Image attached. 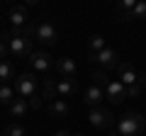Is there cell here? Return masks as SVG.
<instances>
[{
    "label": "cell",
    "instance_id": "obj_10",
    "mask_svg": "<svg viewBox=\"0 0 146 136\" xmlns=\"http://www.w3.org/2000/svg\"><path fill=\"white\" fill-rule=\"evenodd\" d=\"M102 97H105V90L98 88V85H90L88 90L83 92V102L93 110V107H102Z\"/></svg>",
    "mask_w": 146,
    "mask_h": 136
},
{
    "label": "cell",
    "instance_id": "obj_7",
    "mask_svg": "<svg viewBox=\"0 0 146 136\" xmlns=\"http://www.w3.org/2000/svg\"><path fill=\"white\" fill-rule=\"evenodd\" d=\"M36 39L42 44H56V39H58V32H56V27L51 24V22H42V24H36Z\"/></svg>",
    "mask_w": 146,
    "mask_h": 136
},
{
    "label": "cell",
    "instance_id": "obj_24",
    "mask_svg": "<svg viewBox=\"0 0 146 136\" xmlns=\"http://www.w3.org/2000/svg\"><path fill=\"white\" fill-rule=\"evenodd\" d=\"M139 92H141V85H139V83H134V85L127 88V97H136Z\"/></svg>",
    "mask_w": 146,
    "mask_h": 136
},
{
    "label": "cell",
    "instance_id": "obj_18",
    "mask_svg": "<svg viewBox=\"0 0 146 136\" xmlns=\"http://www.w3.org/2000/svg\"><path fill=\"white\" fill-rule=\"evenodd\" d=\"M42 95H44V97H46V100H51V102H54V97H56V83H54V80L51 78H44V85H42Z\"/></svg>",
    "mask_w": 146,
    "mask_h": 136
},
{
    "label": "cell",
    "instance_id": "obj_23",
    "mask_svg": "<svg viewBox=\"0 0 146 136\" xmlns=\"http://www.w3.org/2000/svg\"><path fill=\"white\" fill-rule=\"evenodd\" d=\"M44 100H46L44 95H32V97L27 100V102H29V107H32V110H42V107H44Z\"/></svg>",
    "mask_w": 146,
    "mask_h": 136
},
{
    "label": "cell",
    "instance_id": "obj_6",
    "mask_svg": "<svg viewBox=\"0 0 146 136\" xmlns=\"http://www.w3.org/2000/svg\"><path fill=\"white\" fill-rule=\"evenodd\" d=\"M105 97H107L112 105H122L127 100V85H122L119 80H110V85L105 88Z\"/></svg>",
    "mask_w": 146,
    "mask_h": 136
},
{
    "label": "cell",
    "instance_id": "obj_21",
    "mask_svg": "<svg viewBox=\"0 0 146 136\" xmlns=\"http://www.w3.org/2000/svg\"><path fill=\"white\" fill-rule=\"evenodd\" d=\"M127 20H146V0H141V3H136L134 10L129 12V17Z\"/></svg>",
    "mask_w": 146,
    "mask_h": 136
},
{
    "label": "cell",
    "instance_id": "obj_19",
    "mask_svg": "<svg viewBox=\"0 0 146 136\" xmlns=\"http://www.w3.org/2000/svg\"><path fill=\"white\" fill-rule=\"evenodd\" d=\"M12 100H15V88L0 85V105H12Z\"/></svg>",
    "mask_w": 146,
    "mask_h": 136
},
{
    "label": "cell",
    "instance_id": "obj_1",
    "mask_svg": "<svg viewBox=\"0 0 146 136\" xmlns=\"http://www.w3.org/2000/svg\"><path fill=\"white\" fill-rule=\"evenodd\" d=\"M144 129H146V119L139 112H127L117 121V136H141Z\"/></svg>",
    "mask_w": 146,
    "mask_h": 136
},
{
    "label": "cell",
    "instance_id": "obj_20",
    "mask_svg": "<svg viewBox=\"0 0 146 136\" xmlns=\"http://www.w3.org/2000/svg\"><path fill=\"white\" fill-rule=\"evenodd\" d=\"M102 49H107L105 37H102V34H93V37H90V53H100Z\"/></svg>",
    "mask_w": 146,
    "mask_h": 136
},
{
    "label": "cell",
    "instance_id": "obj_22",
    "mask_svg": "<svg viewBox=\"0 0 146 136\" xmlns=\"http://www.w3.org/2000/svg\"><path fill=\"white\" fill-rule=\"evenodd\" d=\"M3 136H25V126H20V124H10V126H5Z\"/></svg>",
    "mask_w": 146,
    "mask_h": 136
},
{
    "label": "cell",
    "instance_id": "obj_3",
    "mask_svg": "<svg viewBox=\"0 0 146 136\" xmlns=\"http://www.w3.org/2000/svg\"><path fill=\"white\" fill-rule=\"evenodd\" d=\"M15 92L20 95V97H32V95H36V78L34 73H22L15 78Z\"/></svg>",
    "mask_w": 146,
    "mask_h": 136
},
{
    "label": "cell",
    "instance_id": "obj_9",
    "mask_svg": "<svg viewBox=\"0 0 146 136\" xmlns=\"http://www.w3.org/2000/svg\"><path fill=\"white\" fill-rule=\"evenodd\" d=\"M29 63H32V68H34V71H39V73H46L49 68H51V56H49L46 51H32Z\"/></svg>",
    "mask_w": 146,
    "mask_h": 136
},
{
    "label": "cell",
    "instance_id": "obj_13",
    "mask_svg": "<svg viewBox=\"0 0 146 136\" xmlns=\"http://www.w3.org/2000/svg\"><path fill=\"white\" fill-rule=\"evenodd\" d=\"M7 17H10L12 27H27V10H25V5H15Z\"/></svg>",
    "mask_w": 146,
    "mask_h": 136
},
{
    "label": "cell",
    "instance_id": "obj_12",
    "mask_svg": "<svg viewBox=\"0 0 146 136\" xmlns=\"http://www.w3.org/2000/svg\"><path fill=\"white\" fill-rule=\"evenodd\" d=\"M56 92L61 95V97H71V95L78 92V83H76V78H61L56 83Z\"/></svg>",
    "mask_w": 146,
    "mask_h": 136
},
{
    "label": "cell",
    "instance_id": "obj_5",
    "mask_svg": "<svg viewBox=\"0 0 146 136\" xmlns=\"http://www.w3.org/2000/svg\"><path fill=\"white\" fill-rule=\"evenodd\" d=\"M10 46V53L15 58H25V56H32V39L29 37H17V39H10L7 42Z\"/></svg>",
    "mask_w": 146,
    "mask_h": 136
},
{
    "label": "cell",
    "instance_id": "obj_11",
    "mask_svg": "<svg viewBox=\"0 0 146 136\" xmlns=\"http://www.w3.org/2000/svg\"><path fill=\"white\" fill-rule=\"evenodd\" d=\"M56 71L63 75V78H76V73H78V66H76V61L73 58H56Z\"/></svg>",
    "mask_w": 146,
    "mask_h": 136
},
{
    "label": "cell",
    "instance_id": "obj_16",
    "mask_svg": "<svg viewBox=\"0 0 146 136\" xmlns=\"http://www.w3.org/2000/svg\"><path fill=\"white\" fill-rule=\"evenodd\" d=\"M17 75H15V68L10 66L7 61H0V80H3V85L7 83V80H15Z\"/></svg>",
    "mask_w": 146,
    "mask_h": 136
},
{
    "label": "cell",
    "instance_id": "obj_28",
    "mask_svg": "<svg viewBox=\"0 0 146 136\" xmlns=\"http://www.w3.org/2000/svg\"><path fill=\"white\" fill-rule=\"evenodd\" d=\"M73 136H83V134H73Z\"/></svg>",
    "mask_w": 146,
    "mask_h": 136
},
{
    "label": "cell",
    "instance_id": "obj_8",
    "mask_svg": "<svg viewBox=\"0 0 146 136\" xmlns=\"http://www.w3.org/2000/svg\"><path fill=\"white\" fill-rule=\"evenodd\" d=\"M117 73H119V83L127 85V88H129V85H134L136 80H139V73L134 71V66H131L129 61H122L119 68H117Z\"/></svg>",
    "mask_w": 146,
    "mask_h": 136
},
{
    "label": "cell",
    "instance_id": "obj_14",
    "mask_svg": "<svg viewBox=\"0 0 146 136\" xmlns=\"http://www.w3.org/2000/svg\"><path fill=\"white\" fill-rule=\"evenodd\" d=\"M29 110V102H27L25 97H15L10 105V114L12 117H25V112Z\"/></svg>",
    "mask_w": 146,
    "mask_h": 136
},
{
    "label": "cell",
    "instance_id": "obj_27",
    "mask_svg": "<svg viewBox=\"0 0 146 136\" xmlns=\"http://www.w3.org/2000/svg\"><path fill=\"white\" fill-rule=\"evenodd\" d=\"M54 136H73V134H71V131H66V129H61V131H56Z\"/></svg>",
    "mask_w": 146,
    "mask_h": 136
},
{
    "label": "cell",
    "instance_id": "obj_15",
    "mask_svg": "<svg viewBox=\"0 0 146 136\" xmlns=\"http://www.w3.org/2000/svg\"><path fill=\"white\" fill-rule=\"evenodd\" d=\"M49 112H51V117H66L68 114V105L63 102V100H54L51 102V107H49Z\"/></svg>",
    "mask_w": 146,
    "mask_h": 136
},
{
    "label": "cell",
    "instance_id": "obj_26",
    "mask_svg": "<svg viewBox=\"0 0 146 136\" xmlns=\"http://www.w3.org/2000/svg\"><path fill=\"white\" fill-rule=\"evenodd\" d=\"M136 83H139L141 88H144V85H146V73H141V75H139V80H136Z\"/></svg>",
    "mask_w": 146,
    "mask_h": 136
},
{
    "label": "cell",
    "instance_id": "obj_2",
    "mask_svg": "<svg viewBox=\"0 0 146 136\" xmlns=\"http://www.w3.org/2000/svg\"><path fill=\"white\" fill-rule=\"evenodd\" d=\"M88 61H98L102 66V71H112V68H119V53L115 49H102L100 53H90Z\"/></svg>",
    "mask_w": 146,
    "mask_h": 136
},
{
    "label": "cell",
    "instance_id": "obj_17",
    "mask_svg": "<svg viewBox=\"0 0 146 136\" xmlns=\"http://www.w3.org/2000/svg\"><path fill=\"white\" fill-rule=\"evenodd\" d=\"M90 80H93V85H98V88H107L110 85V75L105 73V71H93V73H90Z\"/></svg>",
    "mask_w": 146,
    "mask_h": 136
},
{
    "label": "cell",
    "instance_id": "obj_4",
    "mask_svg": "<svg viewBox=\"0 0 146 136\" xmlns=\"http://www.w3.org/2000/svg\"><path fill=\"white\" fill-rule=\"evenodd\" d=\"M90 124L95 126V129H110V126L115 124V114L110 110H105V107H93L88 114Z\"/></svg>",
    "mask_w": 146,
    "mask_h": 136
},
{
    "label": "cell",
    "instance_id": "obj_29",
    "mask_svg": "<svg viewBox=\"0 0 146 136\" xmlns=\"http://www.w3.org/2000/svg\"><path fill=\"white\" fill-rule=\"evenodd\" d=\"M0 136H3V131H0Z\"/></svg>",
    "mask_w": 146,
    "mask_h": 136
},
{
    "label": "cell",
    "instance_id": "obj_25",
    "mask_svg": "<svg viewBox=\"0 0 146 136\" xmlns=\"http://www.w3.org/2000/svg\"><path fill=\"white\" fill-rule=\"evenodd\" d=\"M7 53H10V46H7V44L3 42V39H0V58H5Z\"/></svg>",
    "mask_w": 146,
    "mask_h": 136
}]
</instances>
